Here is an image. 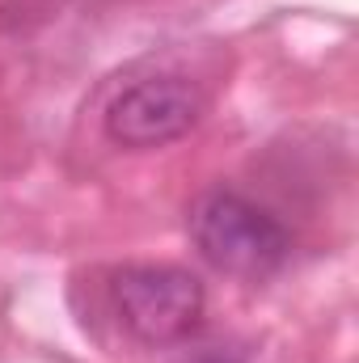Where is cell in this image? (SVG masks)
Segmentation results:
<instances>
[{"label":"cell","instance_id":"cell-3","mask_svg":"<svg viewBox=\"0 0 359 363\" xmlns=\"http://www.w3.org/2000/svg\"><path fill=\"white\" fill-rule=\"evenodd\" d=\"M203 114V93L199 85L182 77H153L131 89H123L106 110V135L118 148H161L182 140Z\"/></svg>","mask_w":359,"mask_h":363},{"label":"cell","instance_id":"cell-2","mask_svg":"<svg viewBox=\"0 0 359 363\" xmlns=\"http://www.w3.org/2000/svg\"><path fill=\"white\" fill-rule=\"evenodd\" d=\"M110 291L118 321L144 347H170L190 338L207 308L203 283L182 267H123Z\"/></svg>","mask_w":359,"mask_h":363},{"label":"cell","instance_id":"cell-4","mask_svg":"<svg viewBox=\"0 0 359 363\" xmlns=\"http://www.w3.org/2000/svg\"><path fill=\"white\" fill-rule=\"evenodd\" d=\"M178 363H245V355L233 351V347H199V351L182 355Z\"/></svg>","mask_w":359,"mask_h":363},{"label":"cell","instance_id":"cell-1","mask_svg":"<svg viewBox=\"0 0 359 363\" xmlns=\"http://www.w3.org/2000/svg\"><path fill=\"white\" fill-rule=\"evenodd\" d=\"M190 237L216 271L233 279H267L292 258V233L237 190L203 194L190 216Z\"/></svg>","mask_w":359,"mask_h":363}]
</instances>
